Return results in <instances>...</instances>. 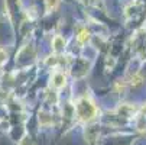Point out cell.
I'll use <instances>...</instances> for the list:
<instances>
[{
  "label": "cell",
  "instance_id": "1",
  "mask_svg": "<svg viewBox=\"0 0 146 145\" xmlns=\"http://www.w3.org/2000/svg\"><path fill=\"white\" fill-rule=\"evenodd\" d=\"M75 113L81 122H90L97 116V108L90 99L81 97L75 103Z\"/></svg>",
  "mask_w": 146,
  "mask_h": 145
},
{
  "label": "cell",
  "instance_id": "2",
  "mask_svg": "<svg viewBox=\"0 0 146 145\" xmlns=\"http://www.w3.org/2000/svg\"><path fill=\"white\" fill-rule=\"evenodd\" d=\"M65 81H67V77L64 76V73H59V71L54 73V76H52V86L55 89H62L65 86Z\"/></svg>",
  "mask_w": 146,
  "mask_h": 145
},
{
  "label": "cell",
  "instance_id": "3",
  "mask_svg": "<svg viewBox=\"0 0 146 145\" xmlns=\"http://www.w3.org/2000/svg\"><path fill=\"white\" fill-rule=\"evenodd\" d=\"M64 45H65V41H64V38H62L61 35H56V36L54 38V41H52L54 51H55V52L62 51V49H64Z\"/></svg>",
  "mask_w": 146,
  "mask_h": 145
},
{
  "label": "cell",
  "instance_id": "4",
  "mask_svg": "<svg viewBox=\"0 0 146 145\" xmlns=\"http://www.w3.org/2000/svg\"><path fill=\"white\" fill-rule=\"evenodd\" d=\"M77 39H78V42H80V44L87 42V41L90 39V33H88V31H87V29H81V31L78 32Z\"/></svg>",
  "mask_w": 146,
  "mask_h": 145
}]
</instances>
